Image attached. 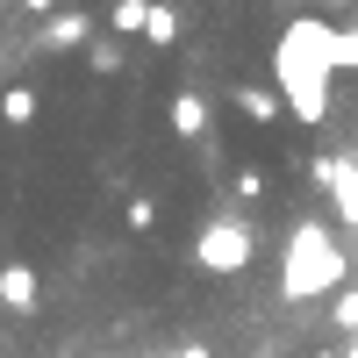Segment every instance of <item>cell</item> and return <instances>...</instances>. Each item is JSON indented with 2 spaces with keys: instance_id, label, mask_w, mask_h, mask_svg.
I'll return each instance as SVG.
<instances>
[{
  "instance_id": "obj_1",
  "label": "cell",
  "mask_w": 358,
  "mask_h": 358,
  "mask_svg": "<svg viewBox=\"0 0 358 358\" xmlns=\"http://www.w3.org/2000/svg\"><path fill=\"white\" fill-rule=\"evenodd\" d=\"M337 280H344V244H330L322 222H301L287 258H280V301H315V294H330Z\"/></svg>"
},
{
  "instance_id": "obj_2",
  "label": "cell",
  "mask_w": 358,
  "mask_h": 358,
  "mask_svg": "<svg viewBox=\"0 0 358 358\" xmlns=\"http://www.w3.org/2000/svg\"><path fill=\"white\" fill-rule=\"evenodd\" d=\"M194 265H201V273H215V280L251 273V265H258V236H251V222H208L201 244H194Z\"/></svg>"
},
{
  "instance_id": "obj_3",
  "label": "cell",
  "mask_w": 358,
  "mask_h": 358,
  "mask_svg": "<svg viewBox=\"0 0 358 358\" xmlns=\"http://www.w3.org/2000/svg\"><path fill=\"white\" fill-rule=\"evenodd\" d=\"M0 308H8V315H36L43 308L36 265H0Z\"/></svg>"
},
{
  "instance_id": "obj_4",
  "label": "cell",
  "mask_w": 358,
  "mask_h": 358,
  "mask_svg": "<svg viewBox=\"0 0 358 358\" xmlns=\"http://www.w3.org/2000/svg\"><path fill=\"white\" fill-rule=\"evenodd\" d=\"M165 122H172L179 143H201V136H208V101H201V94H172V101H165Z\"/></svg>"
},
{
  "instance_id": "obj_5",
  "label": "cell",
  "mask_w": 358,
  "mask_h": 358,
  "mask_svg": "<svg viewBox=\"0 0 358 358\" xmlns=\"http://www.w3.org/2000/svg\"><path fill=\"white\" fill-rule=\"evenodd\" d=\"M229 108L244 115V122H265V129L280 122V94H265V86H251V79H229Z\"/></svg>"
},
{
  "instance_id": "obj_6",
  "label": "cell",
  "mask_w": 358,
  "mask_h": 358,
  "mask_svg": "<svg viewBox=\"0 0 358 358\" xmlns=\"http://www.w3.org/2000/svg\"><path fill=\"white\" fill-rule=\"evenodd\" d=\"M36 86H0V129H29L36 122Z\"/></svg>"
},
{
  "instance_id": "obj_7",
  "label": "cell",
  "mask_w": 358,
  "mask_h": 358,
  "mask_svg": "<svg viewBox=\"0 0 358 358\" xmlns=\"http://www.w3.org/2000/svg\"><path fill=\"white\" fill-rule=\"evenodd\" d=\"M143 36H151L158 50H172L179 36H187V22H179V8H165V0H151V22H143Z\"/></svg>"
},
{
  "instance_id": "obj_8",
  "label": "cell",
  "mask_w": 358,
  "mask_h": 358,
  "mask_svg": "<svg viewBox=\"0 0 358 358\" xmlns=\"http://www.w3.org/2000/svg\"><path fill=\"white\" fill-rule=\"evenodd\" d=\"M143 22H151V0H108V29L115 36H143Z\"/></svg>"
},
{
  "instance_id": "obj_9",
  "label": "cell",
  "mask_w": 358,
  "mask_h": 358,
  "mask_svg": "<svg viewBox=\"0 0 358 358\" xmlns=\"http://www.w3.org/2000/svg\"><path fill=\"white\" fill-rule=\"evenodd\" d=\"M22 15H29V22H43V15H50V0H22Z\"/></svg>"
},
{
  "instance_id": "obj_10",
  "label": "cell",
  "mask_w": 358,
  "mask_h": 358,
  "mask_svg": "<svg viewBox=\"0 0 358 358\" xmlns=\"http://www.w3.org/2000/svg\"><path fill=\"white\" fill-rule=\"evenodd\" d=\"M337 358H358V344H344V351H337Z\"/></svg>"
},
{
  "instance_id": "obj_11",
  "label": "cell",
  "mask_w": 358,
  "mask_h": 358,
  "mask_svg": "<svg viewBox=\"0 0 358 358\" xmlns=\"http://www.w3.org/2000/svg\"><path fill=\"white\" fill-rule=\"evenodd\" d=\"M251 358H280V351H251Z\"/></svg>"
}]
</instances>
